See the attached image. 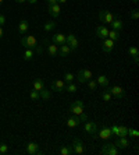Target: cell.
Returning a JSON list of instances; mask_svg holds the SVG:
<instances>
[{"label": "cell", "instance_id": "cell-1", "mask_svg": "<svg viewBox=\"0 0 139 155\" xmlns=\"http://www.w3.org/2000/svg\"><path fill=\"white\" fill-rule=\"evenodd\" d=\"M21 45L24 48H27V49H36V46L39 43H38V39L33 35H25V36H22Z\"/></svg>", "mask_w": 139, "mask_h": 155}, {"label": "cell", "instance_id": "cell-2", "mask_svg": "<svg viewBox=\"0 0 139 155\" xmlns=\"http://www.w3.org/2000/svg\"><path fill=\"white\" fill-rule=\"evenodd\" d=\"M100 154H103V155H118L120 154V150H118L114 144H111L110 141H109V143H104V144L102 145Z\"/></svg>", "mask_w": 139, "mask_h": 155}, {"label": "cell", "instance_id": "cell-3", "mask_svg": "<svg viewBox=\"0 0 139 155\" xmlns=\"http://www.w3.org/2000/svg\"><path fill=\"white\" fill-rule=\"evenodd\" d=\"M92 77H93V74L89 69H81L78 71V74H77V80H78L79 84L88 83L89 80H92Z\"/></svg>", "mask_w": 139, "mask_h": 155}, {"label": "cell", "instance_id": "cell-4", "mask_svg": "<svg viewBox=\"0 0 139 155\" xmlns=\"http://www.w3.org/2000/svg\"><path fill=\"white\" fill-rule=\"evenodd\" d=\"M70 112L75 116H79L82 112H85V104H84V101L78 99V101L72 102L71 106H70Z\"/></svg>", "mask_w": 139, "mask_h": 155}, {"label": "cell", "instance_id": "cell-5", "mask_svg": "<svg viewBox=\"0 0 139 155\" xmlns=\"http://www.w3.org/2000/svg\"><path fill=\"white\" fill-rule=\"evenodd\" d=\"M107 90L111 92V95H113V98H115V99H122V98L125 97V90L122 88V87L120 85H114V87H107Z\"/></svg>", "mask_w": 139, "mask_h": 155}, {"label": "cell", "instance_id": "cell-6", "mask_svg": "<svg viewBox=\"0 0 139 155\" xmlns=\"http://www.w3.org/2000/svg\"><path fill=\"white\" fill-rule=\"evenodd\" d=\"M99 20L102 22H104V24H111V21L114 20V15L109 10H102L99 13Z\"/></svg>", "mask_w": 139, "mask_h": 155}, {"label": "cell", "instance_id": "cell-7", "mask_svg": "<svg viewBox=\"0 0 139 155\" xmlns=\"http://www.w3.org/2000/svg\"><path fill=\"white\" fill-rule=\"evenodd\" d=\"M84 130L86 133L92 134V137H96V133H97V126L96 123L92 122V120H85V124H84Z\"/></svg>", "mask_w": 139, "mask_h": 155}, {"label": "cell", "instance_id": "cell-8", "mask_svg": "<svg viewBox=\"0 0 139 155\" xmlns=\"http://www.w3.org/2000/svg\"><path fill=\"white\" fill-rule=\"evenodd\" d=\"M42 43L47 46V53H49V56H52V58L58 56V46L56 45V43H50V45H49V41H47V39H43Z\"/></svg>", "mask_w": 139, "mask_h": 155}, {"label": "cell", "instance_id": "cell-9", "mask_svg": "<svg viewBox=\"0 0 139 155\" xmlns=\"http://www.w3.org/2000/svg\"><path fill=\"white\" fill-rule=\"evenodd\" d=\"M72 152L77 155H82L84 152H85V148H84V144H82V141L79 140V138H75L74 141H72Z\"/></svg>", "mask_w": 139, "mask_h": 155}, {"label": "cell", "instance_id": "cell-10", "mask_svg": "<svg viewBox=\"0 0 139 155\" xmlns=\"http://www.w3.org/2000/svg\"><path fill=\"white\" fill-rule=\"evenodd\" d=\"M65 43L71 48V51H75V49L79 46L78 39H77V36H75L74 34H68V35L65 36Z\"/></svg>", "mask_w": 139, "mask_h": 155}, {"label": "cell", "instance_id": "cell-11", "mask_svg": "<svg viewBox=\"0 0 139 155\" xmlns=\"http://www.w3.org/2000/svg\"><path fill=\"white\" fill-rule=\"evenodd\" d=\"M50 88L53 91H56V92H63V91L65 90V83L63 81V80H54V81H52V84H50Z\"/></svg>", "mask_w": 139, "mask_h": 155}, {"label": "cell", "instance_id": "cell-12", "mask_svg": "<svg viewBox=\"0 0 139 155\" xmlns=\"http://www.w3.org/2000/svg\"><path fill=\"white\" fill-rule=\"evenodd\" d=\"M114 46H115V42H114V41L109 39V38L103 39V43H102V49H103L104 53H111V52H113V49H114Z\"/></svg>", "mask_w": 139, "mask_h": 155}, {"label": "cell", "instance_id": "cell-13", "mask_svg": "<svg viewBox=\"0 0 139 155\" xmlns=\"http://www.w3.org/2000/svg\"><path fill=\"white\" fill-rule=\"evenodd\" d=\"M47 11H49V14L52 15L53 18H57L58 15H60V13H61L60 4H58V3H56V4H49V8H47Z\"/></svg>", "mask_w": 139, "mask_h": 155}, {"label": "cell", "instance_id": "cell-14", "mask_svg": "<svg viewBox=\"0 0 139 155\" xmlns=\"http://www.w3.org/2000/svg\"><path fill=\"white\" fill-rule=\"evenodd\" d=\"M111 136H113V134H111L110 127L104 124V126L100 129V131H99V137L102 138V140H106V141H107V140H110Z\"/></svg>", "mask_w": 139, "mask_h": 155}, {"label": "cell", "instance_id": "cell-15", "mask_svg": "<svg viewBox=\"0 0 139 155\" xmlns=\"http://www.w3.org/2000/svg\"><path fill=\"white\" fill-rule=\"evenodd\" d=\"M107 35H109V28L104 25H99L96 28V36L100 39H106Z\"/></svg>", "mask_w": 139, "mask_h": 155}, {"label": "cell", "instance_id": "cell-16", "mask_svg": "<svg viewBox=\"0 0 139 155\" xmlns=\"http://www.w3.org/2000/svg\"><path fill=\"white\" fill-rule=\"evenodd\" d=\"M114 145L118 150H125L129 145V140L127 137H118V140L114 143Z\"/></svg>", "mask_w": 139, "mask_h": 155}, {"label": "cell", "instance_id": "cell-17", "mask_svg": "<svg viewBox=\"0 0 139 155\" xmlns=\"http://www.w3.org/2000/svg\"><path fill=\"white\" fill-rule=\"evenodd\" d=\"M27 152L31 155H35V154H40L39 152V145L36 143H28L27 144Z\"/></svg>", "mask_w": 139, "mask_h": 155}, {"label": "cell", "instance_id": "cell-18", "mask_svg": "<svg viewBox=\"0 0 139 155\" xmlns=\"http://www.w3.org/2000/svg\"><path fill=\"white\" fill-rule=\"evenodd\" d=\"M79 123H81V119H79V116H71V117H68L67 119V126L68 127H77L79 126Z\"/></svg>", "mask_w": 139, "mask_h": 155}, {"label": "cell", "instance_id": "cell-19", "mask_svg": "<svg viewBox=\"0 0 139 155\" xmlns=\"http://www.w3.org/2000/svg\"><path fill=\"white\" fill-rule=\"evenodd\" d=\"M128 54L131 56L132 59H134V61L135 63H138V60H139V49L136 46H131V48H128Z\"/></svg>", "mask_w": 139, "mask_h": 155}, {"label": "cell", "instance_id": "cell-20", "mask_svg": "<svg viewBox=\"0 0 139 155\" xmlns=\"http://www.w3.org/2000/svg\"><path fill=\"white\" fill-rule=\"evenodd\" d=\"M110 25H111V28H113V29H115V31H118V32H120V31L122 29V27H124V22H122L120 18H114V20L111 21Z\"/></svg>", "mask_w": 139, "mask_h": 155}, {"label": "cell", "instance_id": "cell-21", "mask_svg": "<svg viewBox=\"0 0 139 155\" xmlns=\"http://www.w3.org/2000/svg\"><path fill=\"white\" fill-rule=\"evenodd\" d=\"M70 52H71V48L68 46L67 43H64V45H61V46L58 48V54H60L61 58L68 56V54H70Z\"/></svg>", "mask_w": 139, "mask_h": 155}, {"label": "cell", "instance_id": "cell-22", "mask_svg": "<svg viewBox=\"0 0 139 155\" xmlns=\"http://www.w3.org/2000/svg\"><path fill=\"white\" fill-rule=\"evenodd\" d=\"M53 43H56V45H64L65 43V35L64 34H54L53 35Z\"/></svg>", "mask_w": 139, "mask_h": 155}, {"label": "cell", "instance_id": "cell-23", "mask_svg": "<svg viewBox=\"0 0 139 155\" xmlns=\"http://www.w3.org/2000/svg\"><path fill=\"white\" fill-rule=\"evenodd\" d=\"M28 29H29V24L27 20H22L20 24H18V32L20 34H25V32H28Z\"/></svg>", "mask_w": 139, "mask_h": 155}, {"label": "cell", "instance_id": "cell-24", "mask_svg": "<svg viewBox=\"0 0 139 155\" xmlns=\"http://www.w3.org/2000/svg\"><path fill=\"white\" fill-rule=\"evenodd\" d=\"M96 83L104 90V88H107V87H109V78H107L106 76H99V77H97Z\"/></svg>", "mask_w": 139, "mask_h": 155}, {"label": "cell", "instance_id": "cell-25", "mask_svg": "<svg viewBox=\"0 0 139 155\" xmlns=\"http://www.w3.org/2000/svg\"><path fill=\"white\" fill-rule=\"evenodd\" d=\"M107 38H109V39H111V41H114V42H117V41L120 39V32H118V31H115V29H111V31H109Z\"/></svg>", "mask_w": 139, "mask_h": 155}, {"label": "cell", "instance_id": "cell-26", "mask_svg": "<svg viewBox=\"0 0 139 155\" xmlns=\"http://www.w3.org/2000/svg\"><path fill=\"white\" fill-rule=\"evenodd\" d=\"M43 88H45V83H43L40 78H36L35 81H33V90L35 91H42Z\"/></svg>", "mask_w": 139, "mask_h": 155}, {"label": "cell", "instance_id": "cell-27", "mask_svg": "<svg viewBox=\"0 0 139 155\" xmlns=\"http://www.w3.org/2000/svg\"><path fill=\"white\" fill-rule=\"evenodd\" d=\"M39 95H40V99H42V101H49L50 97H52L50 91L49 90H45V88H43L42 91H39Z\"/></svg>", "mask_w": 139, "mask_h": 155}, {"label": "cell", "instance_id": "cell-28", "mask_svg": "<svg viewBox=\"0 0 139 155\" xmlns=\"http://www.w3.org/2000/svg\"><path fill=\"white\" fill-rule=\"evenodd\" d=\"M102 99H103L104 102H110L111 99H113V95H111V92L107 90V88H104L103 94H102Z\"/></svg>", "mask_w": 139, "mask_h": 155}, {"label": "cell", "instance_id": "cell-29", "mask_svg": "<svg viewBox=\"0 0 139 155\" xmlns=\"http://www.w3.org/2000/svg\"><path fill=\"white\" fill-rule=\"evenodd\" d=\"M128 136V129L125 126H120L118 127V134H117V137H127Z\"/></svg>", "mask_w": 139, "mask_h": 155}, {"label": "cell", "instance_id": "cell-30", "mask_svg": "<svg viewBox=\"0 0 139 155\" xmlns=\"http://www.w3.org/2000/svg\"><path fill=\"white\" fill-rule=\"evenodd\" d=\"M60 154L61 155H72L74 152H72V148L67 147V145H63V147L60 148Z\"/></svg>", "mask_w": 139, "mask_h": 155}, {"label": "cell", "instance_id": "cell-31", "mask_svg": "<svg viewBox=\"0 0 139 155\" xmlns=\"http://www.w3.org/2000/svg\"><path fill=\"white\" fill-rule=\"evenodd\" d=\"M43 28H45L46 32H50V31H53V29L56 28V24H54L53 21H47V22H45V27H43Z\"/></svg>", "mask_w": 139, "mask_h": 155}, {"label": "cell", "instance_id": "cell-32", "mask_svg": "<svg viewBox=\"0 0 139 155\" xmlns=\"http://www.w3.org/2000/svg\"><path fill=\"white\" fill-rule=\"evenodd\" d=\"M65 90L68 91V92H77V90H78V88H77V85H75L74 83H68V84H65Z\"/></svg>", "mask_w": 139, "mask_h": 155}, {"label": "cell", "instance_id": "cell-33", "mask_svg": "<svg viewBox=\"0 0 139 155\" xmlns=\"http://www.w3.org/2000/svg\"><path fill=\"white\" fill-rule=\"evenodd\" d=\"M24 59L25 60H32L33 59V49H27L24 53Z\"/></svg>", "mask_w": 139, "mask_h": 155}, {"label": "cell", "instance_id": "cell-34", "mask_svg": "<svg viewBox=\"0 0 139 155\" xmlns=\"http://www.w3.org/2000/svg\"><path fill=\"white\" fill-rule=\"evenodd\" d=\"M74 78H75V76L72 74V73H67V74L64 76V80H63V81H64L65 84H68V83H72Z\"/></svg>", "mask_w": 139, "mask_h": 155}, {"label": "cell", "instance_id": "cell-35", "mask_svg": "<svg viewBox=\"0 0 139 155\" xmlns=\"http://www.w3.org/2000/svg\"><path fill=\"white\" fill-rule=\"evenodd\" d=\"M129 17H131L132 20H138L139 18V10L138 8H134V10L129 11Z\"/></svg>", "mask_w": 139, "mask_h": 155}, {"label": "cell", "instance_id": "cell-36", "mask_svg": "<svg viewBox=\"0 0 139 155\" xmlns=\"http://www.w3.org/2000/svg\"><path fill=\"white\" fill-rule=\"evenodd\" d=\"M88 87H89V90H90V91H96V88H97V83L95 81V80H89V81H88Z\"/></svg>", "mask_w": 139, "mask_h": 155}, {"label": "cell", "instance_id": "cell-37", "mask_svg": "<svg viewBox=\"0 0 139 155\" xmlns=\"http://www.w3.org/2000/svg\"><path fill=\"white\" fill-rule=\"evenodd\" d=\"M128 136H131V137H134V138H138L139 131L136 129H128Z\"/></svg>", "mask_w": 139, "mask_h": 155}, {"label": "cell", "instance_id": "cell-38", "mask_svg": "<svg viewBox=\"0 0 139 155\" xmlns=\"http://www.w3.org/2000/svg\"><path fill=\"white\" fill-rule=\"evenodd\" d=\"M8 152V145L4 143H0V154H7Z\"/></svg>", "mask_w": 139, "mask_h": 155}, {"label": "cell", "instance_id": "cell-39", "mask_svg": "<svg viewBox=\"0 0 139 155\" xmlns=\"http://www.w3.org/2000/svg\"><path fill=\"white\" fill-rule=\"evenodd\" d=\"M31 98L32 99H35V101H38V99H40V95H39V91H35V90H32L31 91Z\"/></svg>", "mask_w": 139, "mask_h": 155}, {"label": "cell", "instance_id": "cell-40", "mask_svg": "<svg viewBox=\"0 0 139 155\" xmlns=\"http://www.w3.org/2000/svg\"><path fill=\"white\" fill-rule=\"evenodd\" d=\"M110 130H111V134H113V136H117L118 134V126L117 124H111Z\"/></svg>", "mask_w": 139, "mask_h": 155}, {"label": "cell", "instance_id": "cell-41", "mask_svg": "<svg viewBox=\"0 0 139 155\" xmlns=\"http://www.w3.org/2000/svg\"><path fill=\"white\" fill-rule=\"evenodd\" d=\"M6 21H7V20H6V15L0 14V27H3L4 24H6Z\"/></svg>", "mask_w": 139, "mask_h": 155}, {"label": "cell", "instance_id": "cell-42", "mask_svg": "<svg viewBox=\"0 0 139 155\" xmlns=\"http://www.w3.org/2000/svg\"><path fill=\"white\" fill-rule=\"evenodd\" d=\"M79 119H81V122H85V120H88V115H86L85 112H82L81 115H79Z\"/></svg>", "mask_w": 139, "mask_h": 155}, {"label": "cell", "instance_id": "cell-43", "mask_svg": "<svg viewBox=\"0 0 139 155\" xmlns=\"http://www.w3.org/2000/svg\"><path fill=\"white\" fill-rule=\"evenodd\" d=\"M47 3L49 4H56L57 3V0H47Z\"/></svg>", "mask_w": 139, "mask_h": 155}, {"label": "cell", "instance_id": "cell-44", "mask_svg": "<svg viewBox=\"0 0 139 155\" xmlns=\"http://www.w3.org/2000/svg\"><path fill=\"white\" fill-rule=\"evenodd\" d=\"M3 34H4V31H3V28H2V27H0V39H2V38H3Z\"/></svg>", "mask_w": 139, "mask_h": 155}, {"label": "cell", "instance_id": "cell-45", "mask_svg": "<svg viewBox=\"0 0 139 155\" xmlns=\"http://www.w3.org/2000/svg\"><path fill=\"white\" fill-rule=\"evenodd\" d=\"M27 2H28L29 4H35L36 2H38V0H27Z\"/></svg>", "mask_w": 139, "mask_h": 155}, {"label": "cell", "instance_id": "cell-46", "mask_svg": "<svg viewBox=\"0 0 139 155\" xmlns=\"http://www.w3.org/2000/svg\"><path fill=\"white\" fill-rule=\"evenodd\" d=\"M57 3H60V4H65V3H67V0H57Z\"/></svg>", "mask_w": 139, "mask_h": 155}, {"label": "cell", "instance_id": "cell-47", "mask_svg": "<svg viewBox=\"0 0 139 155\" xmlns=\"http://www.w3.org/2000/svg\"><path fill=\"white\" fill-rule=\"evenodd\" d=\"M15 2H17V3H20V4H21V3H24V2H27V0H15Z\"/></svg>", "mask_w": 139, "mask_h": 155}, {"label": "cell", "instance_id": "cell-48", "mask_svg": "<svg viewBox=\"0 0 139 155\" xmlns=\"http://www.w3.org/2000/svg\"><path fill=\"white\" fill-rule=\"evenodd\" d=\"M131 2H132V3H138L139 0H131Z\"/></svg>", "mask_w": 139, "mask_h": 155}, {"label": "cell", "instance_id": "cell-49", "mask_svg": "<svg viewBox=\"0 0 139 155\" xmlns=\"http://www.w3.org/2000/svg\"><path fill=\"white\" fill-rule=\"evenodd\" d=\"M3 2H4V0H0V6H2V4H3Z\"/></svg>", "mask_w": 139, "mask_h": 155}]
</instances>
